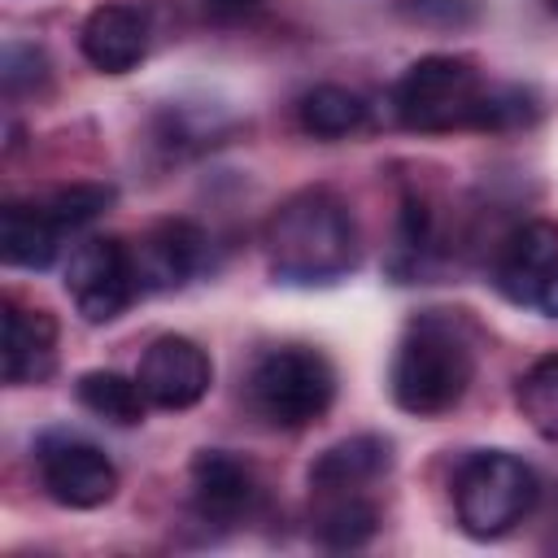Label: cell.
Returning a JSON list of instances; mask_svg holds the SVG:
<instances>
[{
    "label": "cell",
    "mask_w": 558,
    "mask_h": 558,
    "mask_svg": "<svg viewBox=\"0 0 558 558\" xmlns=\"http://www.w3.org/2000/svg\"><path fill=\"white\" fill-rule=\"evenodd\" d=\"M270 275L296 288L336 283L357 266V227L349 205L327 187L292 192L262 231Z\"/></svg>",
    "instance_id": "obj_2"
},
{
    "label": "cell",
    "mask_w": 558,
    "mask_h": 558,
    "mask_svg": "<svg viewBox=\"0 0 558 558\" xmlns=\"http://www.w3.org/2000/svg\"><path fill=\"white\" fill-rule=\"evenodd\" d=\"M366 113L371 105L353 87H340V83H318L296 100V118L314 140H344L366 126Z\"/></svg>",
    "instance_id": "obj_17"
},
{
    "label": "cell",
    "mask_w": 558,
    "mask_h": 558,
    "mask_svg": "<svg viewBox=\"0 0 558 558\" xmlns=\"http://www.w3.org/2000/svg\"><path fill=\"white\" fill-rule=\"evenodd\" d=\"M35 466L44 493L65 510H96L118 493V466L105 458V449L70 432H48L35 449Z\"/></svg>",
    "instance_id": "obj_6"
},
{
    "label": "cell",
    "mask_w": 558,
    "mask_h": 558,
    "mask_svg": "<svg viewBox=\"0 0 558 558\" xmlns=\"http://www.w3.org/2000/svg\"><path fill=\"white\" fill-rule=\"evenodd\" d=\"M65 292L74 310L87 323H113L135 296V270H131V248L113 235H92L70 253L65 266Z\"/></svg>",
    "instance_id": "obj_7"
},
{
    "label": "cell",
    "mask_w": 558,
    "mask_h": 558,
    "mask_svg": "<svg viewBox=\"0 0 558 558\" xmlns=\"http://www.w3.org/2000/svg\"><path fill=\"white\" fill-rule=\"evenodd\" d=\"M109 205H113V187H105V183H65L44 196V209L57 218L61 231H74V227L100 218Z\"/></svg>",
    "instance_id": "obj_20"
},
{
    "label": "cell",
    "mask_w": 558,
    "mask_h": 558,
    "mask_svg": "<svg viewBox=\"0 0 558 558\" xmlns=\"http://www.w3.org/2000/svg\"><path fill=\"white\" fill-rule=\"evenodd\" d=\"M536 310H541V314H549V318H558V275H554V279L545 283V292L536 296Z\"/></svg>",
    "instance_id": "obj_25"
},
{
    "label": "cell",
    "mask_w": 558,
    "mask_h": 558,
    "mask_svg": "<svg viewBox=\"0 0 558 558\" xmlns=\"http://www.w3.org/2000/svg\"><path fill=\"white\" fill-rule=\"evenodd\" d=\"M192 510L205 523H240L253 514L262 484L257 471L231 449H201L192 458Z\"/></svg>",
    "instance_id": "obj_11"
},
{
    "label": "cell",
    "mask_w": 558,
    "mask_h": 558,
    "mask_svg": "<svg viewBox=\"0 0 558 558\" xmlns=\"http://www.w3.org/2000/svg\"><path fill=\"white\" fill-rule=\"evenodd\" d=\"M214 22H244L262 0H201Z\"/></svg>",
    "instance_id": "obj_24"
},
{
    "label": "cell",
    "mask_w": 558,
    "mask_h": 558,
    "mask_svg": "<svg viewBox=\"0 0 558 558\" xmlns=\"http://www.w3.org/2000/svg\"><path fill=\"white\" fill-rule=\"evenodd\" d=\"M57 366V318L48 310L22 305L13 296L0 301V371L4 384H44Z\"/></svg>",
    "instance_id": "obj_12"
},
{
    "label": "cell",
    "mask_w": 558,
    "mask_h": 558,
    "mask_svg": "<svg viewBox=\"0 0 558 558\" xmlns=\"http://www.w3.org/2000/svg\"><path fill=\"white\" fill-rule=\"evenodd\" d=\"M336 401V366L323 349L279 344L266 349L244 375V405L253 418L279 432H301L318 423Z\"/></svg>",
    "instance_id": "obj_3"
},
{
    "label": "cell",
    "mask_w": 558,
    "mask_h": 558,
    "mask_svg": "<svg viewBox=\"0 0 558 558\" xmlns=\"http://www.w3.org/2000/svg\"><path fill=\"white\" fill-rule=\"evenodd\" d=\"M558 275V227L532 218L514 227L493 257V288L514 305H536L545 283Z\"/></svg>",
    "instance_id": "obj_10"
},
{
    "label": "cell",
    "mask_w": 558,
    "mask_h": 558,
    "mask_svg": "<svg viewBox=\"0 0 558 558\" xmlns=\"http://www.w3.org/2000/svg\"><path fill=\"white\" fill-rule=\"evenodd\" d=\"M310 532L327 549H357L379 532V506L366 493H310Z\"/></svg>",
    "instance_id": "obj_16"
},
{
    "label": "cell",
    "mask_w": 558,
    "mask_h": 558,
    "mask_svg": "<svg viewBox=\"0 0 558 558\" xmlns=\"http://www.w3.org/2000/svg\"><path fill=\"white\" fill-rule=\"evenodd\" d=\"M401 9L414 22L436 26V31H458L480 17V0H401Z\"/></svg>",
    "instance_id": "obj_23"
},
{
    "label": "cell",
    "mask_w": 558,
    "mask_h": 558,
    "mask_svg": "<svg viewBox=\"0 0 558 558\" xmlns=\"http://www.w3.org/2000/svg\"><path fill=\"white\" fill-rule=\"evenodd\" d=\"M484 78L466 57L432 52L418 57L392 87V113L414 135H445V131H480L484 113Z\"/></svg>",
    "instance_id": "obj_4"
},
{
    "label": "cell",
    "mask_w": 558,
    "mask_h": 558,
    "mask_svg": "<svg viewBox=\"0 0 558 558\" xmlns=\"http://www.w3.org/2000/svg\"><path fill=\"white\" fill-rule=\"evenodd\" d=\"M536 471L506 453V449H480L462 458L453 471V514L458 527L475 541H497L510 527H519L536 506Z\"/></svg>",
    "instance_id": "obj_5"
},
{
    "label": "cell",
    "mask_w": 558,
    "mask_h": 558,
    "mask_svg": "<svg viewBox=\"0 0 558 558\" xmlns=\"http://www.w3.org/2000/svg\"><path fill=\"white\" fill-rule=\"evenodd\" d=\"M480 366V327L462 310H423L405 323L392 366L388 392L405 414L436 418L449 414Z\"/></svg>",
    "instance_id": "obj_1"
},
{
    "label": "cell",
    "mask_w": 558,
    "mask_h": 558,
    "mask_svg": "<svg viewBox=\"0 0 558 558\" xmlns=\"http://www.w3.org/2000/svg\"><path fill=\"white\" fill-rule=\"evenodd\" d=\"M392 466V445L375 432L323 449L310 466V493H366Z\"/></svg>",
    "instance_id": "obj_14"
},
{
    "label": "cell",
    "mask_w": 558,
    "mask_h": 558,
    "mask_svg": "<svg viewBox=\"0 0 558 558\" xmlns=\"http://www.w3.org/2000/svg\"><path fill=\"white\" fill-rule=\"evenodd\" d=\"M541 118V105H536V92L532 87H488L484 96V113H480V131H519V126H532Z\"/></svg>",
    "instance_id": "obj_21"
},
{
    "label": "cell",
    "mask_w": 558,
    "mask_h": 558,
    "mask_svg": "<svg viewBox=\"0 0 558 558\" xmlns=\"http://www.w3.org/2000/svg\"><path fill=\"white\" fill-rule=\"evenodd\" d=\"M549 9H554V13H558V0H549Z\"/></svg>",
    "instance_id": "obj_26"
},
{
    "label": "cell",
    "mask_w": 558,
    "mask_h": 558,
    "mask_svg": "<svg viewBox=\"0 0 558 558\" xmlns=\"http://www.w3.org/2000/svg\"><path fill=\"white\" fill-rule=\"evenodd\" d=\"M74 397L87 414L113 423V427H135L144 423V410H148V397L140 388V379L131 375H118V371H87L78 375L74 384Z\"/></svg>",
    "instance_id": "obj_18"
},
{
    "label": "cell",
    "mask_w": 558,
    "mask_h": 558,
    "mask_svg": "<svg viewBox=\"0 0 558 558\" xmlns=\"http://www.w3.org/2000/svg\"><path fill=\"white\" fill-rule=\"evenodd\" d=\"M135 379H140L148 405H157V410H192L214 384V362L187 336H157L144 349Z\"/></svg>",
    "instance_id": "obj_8"
},
{
    "label": "cell",
    "mask_w": 558,
    "mask_h": 558,
    "mask_svg": "<svg viewBox=\"0 0 558 558\" xmlns=\"http://www.w3.org/2000/svg\"><path fill=\"white\" fill-rule=\"evenodd\" d=\"M78 48L100 74H131L148 57V17L135 4L109 0L87 13L78 31Z\"/></svg>",
    "instance_id": "obj_13"
},
{
    "label": "cell",
    "mask_w": 558,
    "mask_h": 558,
    "mask_svg": "<svg viewBox=\"0 0 558 558\" xmlns=\"http://www.w3.org/2000/svg\"><path fill=\"white\" fill-rule=\"evenodd\" d=\"M61 248V227L44 209V201H13L0 214V253L9 266L48 270Z\"/></svg>",
    "instance_id": "obj_15"
},
{
    "label": "cell",
    "mask_w": 558,
    "mask_h": 558,
    "mask_svg": "<svg viewBox=\"0 0 558 558\" xmlns=\"http://www.w3.org/2000/svg\"><path fill=\"white\" fill-rule=\"evenodd\" d=\"M131 248V270H135V288L140 292H174L183 288L209 253V240L196 222L187 218H166L157 227H148Z\"/></svg>",
    "instance_id": "obj_9"
},
{
    "label": "cell",
    "mask_w": 558,
    "mask_h": 558,
    "mask_svg": "<svg viewBox=\"0 0 558 558\" xmlns=\"http://www.w3.org/2000/svg\"><path fill=\"white\" fill-rule=\"evenodd\" d=\"M514 401H519V414L532 423V432L558 445V353L536 357L519 375Z\"/></svg>",
    "instance_id": "obj_19"
},
{
    "label": "cell",
    "mask_w": 558,
    "mask_h": 558,
    "mask_svg": "<svg viewBox=\"0 0 558 558\" xmlns=\"http://www.w3.org/2000/svg\"><path fill=\"white\" fill-rule=\"evenodd\" d=\"M0 78H4V96H9V100L26 96V92H39V87L48 83V57H44L35 44H9V48H4V70H0Z\"/></svg>",
    "instance_id": "obj_22"
}]
</instances>
